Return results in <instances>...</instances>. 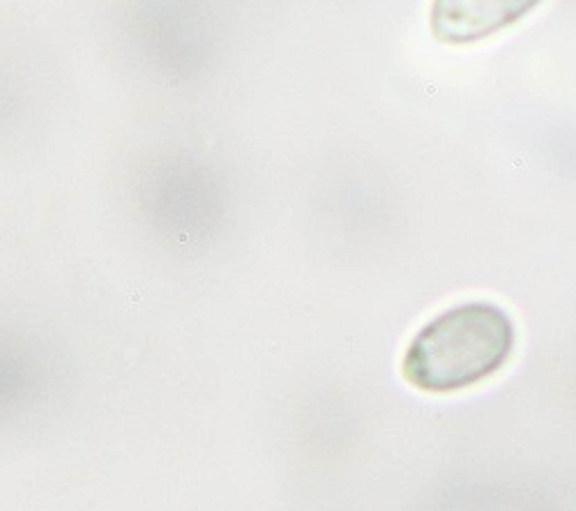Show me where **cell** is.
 Listing matches in <instances>:
<instances>
[{"instance_id": "6da1fadb", "label": "cell", "mask_w": 576, "mask_h": 511, "mask_svg": "<svg viewBox=\"0 0 576 511\" xmlns=\"http://www.w3.org/2000/svg\"><path fill=\"white\" fill-rule=\"evenodd\" d=\"M516 330L493 302H463L422 325L401 359L403 380L426 394H452L484 383L512 357Z\"/></svg>"}, {"instance_id": "7a4b0ae2", "label": "cell", "mask_w": 576, "mask_h": 511, "mask_svg": "<svg viewBox=\"0 0 576 511\" xmlns=\"http://www.w3.org/2000/svg\"><path fill=\"white\" fill-rule=\"evenodd\" d=\"M544 0H431L429 28L440 44L463 46L498 35Z\"/></svg>"}]
</instances>
